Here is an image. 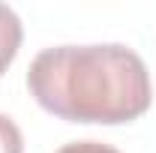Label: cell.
<instances>
[{"instance_id": "obj_2", "label": "cell", "mask_w": 156, "mask_h": 153, "mask_svg": "<svg viewBox=\"0 0 156 153\" xmlns=\"http://www.w3.org/2000/svg\"><path fill=\"white\" fill-rule=\"evenodd\" d=\"M21 39H24L21 18L6 3H0V75L12 66V60H15V54L21 48Z\"/></svg>"}, {"instance_id": "obj_1", "label": "cell", "mask_w": 156, "mask_h": 153, "mask_svg": "<svg viewBox=\"0 0 156 153\" xmlns=\"http://www.w3.org/2000/svg\"><path fill=\"white\" fill-rule=\"evenodd\" d=\"M27 90L60 120L102 126L138 120L153 99L144 60L117 42L39 51L27 69Z\"/></svg>"}, {"instance_id": "obj_4", "label": "cell", "mask_w": 156, "mask_h": 153, "mask_svg": "<svg viewBox=\"0 0 156 153\" xmlns=\"http://www.w3.org/2000/svg\"><path fill=\"white\" fill-rule=\"evenodd\" d=\"M57 153H120L111 144H102V141H72V144H63Z\"/></svg>"}, {"instance_id": "obj_3", "label": "cell", "mask_w": 156, "mask_h": 153, "mask_svg": "<svg viewBox=\"0 0 156 153\" xmlns=\"http://www.w3.org/2000/svg\"><path fill=\"white\" fill-rule=\"evenodd\" d=\"M0 153H24V138L15 120L0 114Z\"/></svg>"}]
</instances>
